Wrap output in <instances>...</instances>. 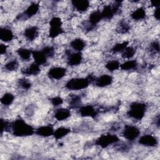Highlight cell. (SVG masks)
Returning <instances> with one entry per match:
<instances>
[{
	"label": "cell",
	"mask_w": 160,
	"mask_h": 160,
	"mask_svg": "<svg viewBox=\"0 0 160 160\" xmlns=\"http://www.w3.org/2000/svg\"><path fill=\"white\" fill-rule=\"evenodd\" d=\"M120 64L119 61L118 60H110L105 65V68L110 72L115 71L120 68Z\"/></svg>",
	"instance_id": "28"
},
{
	"label": "cell",
	"mask_w": 160,
	"mask_h": 160,
	"mask_svg": "<svg viewBox=\"0 0 160 160\" xmlns=\"http://www.w3.org/2000/svg\"><path fill=\"white\" fill-rule=\"evenodd\" d=\"M90 81L86 78H76L69 79L65 84L66 89L70 91H79L88 87Z\"/></svg>",
	"instance_id": "3"
},
{
	"label": "cell",
	"mask_w": 160,
	"mask_h": 160,
	"mask_svg": "<svg viewBox=\"0 0 160 160\" xmlns=\"http://www.w3.org/2000/svg\"><path fill=\"white\" fill-rule=\"evenodd\" d=\"M32 56L34 59V62L39 66H44L48 62V58L41 49L32 51Z\"/></svg>",
	"instance_id": "12"
},
{
	"label": "cell",
	"mask_w": 160,
	"mask_h": 160,
	"mask_svg": "<svg viewBox=\"0 0 160 160\" xmlns=\"http://www.w3.org/2000/svg\"><path fill=\"white\" fill-rule=\"evenodd\" d=\"M102 19L101 11H94L92 12L88 19V22H89V27L88 29H91L94 26H96L101 20Z\"/></svg>",
	"instance_id": "17"
},
{
	"label": "cell",
	"mask_w": 160,
	"mask_h": 160,
	"mask_svg": "<svg viewBox=\"0 0 160 160\" xmlns=\"http://www.w3.org/2000/svg\"><path fill=\"white\" fill-rule=\"evenodd\" d=\"M122 134L126 139L130 142H132L139 136L140 129L134 125H125Z\"/></svg>",
	"instance_id": "6"
},
{
	"label": "cell",
	"mask_w": 160,
	"mask_h": 160,
	"mask_svg": "<svg viewBox=\"0 0 160 160\" xmlns=\"http://www.w3.org/2000/svg\"><path fill=\"white\" fill-rule=\"evenodd\" d=\"M62 22L60 18L57 16L52 17L49 21V37L54 39L64 32V29L62 28Z\"/></svg>",
	"instance_id": "4"
},
{
	"label": "cell",
	"mask_w": 160,
	"mask_h": 160,
	"mask_svg": "<svg viewBox=\"0 0 160 160\" xmlns=\"http://www.w3.org/2000/svg\"><path fill=\"white\" fill-rule=\"evenodd\" d=\"M71 116V111L67 108H59L55 111L54 117L59 121H64Z\"/></svg>",
	"instance_id": "20"
},
{
	"label": "cell",
	"mask_w": 160,
	"mask_h": 160,
	"mask_svg": "<svg viewBox=\"0 0 160 160\" xmlns=\"http://www.w3.org/2000/svg\"><path fill=\"white\" fill-rule=\"evenodd\" d=\"M50 101H51V104L55 107L59 106L63 103V99H62V98H61L59 96L53 97L51 99Z\"/></svg>",
	"instance_id": "35"
},
{
	"label": "cell",
	"mask_w": 160,
	"mask_h": 160,
	"mask_svg": "<svg viewBox=\"0 0 160 160\" xmlns=\"http://www.w3.org/2000/svg\"><path fill=\"white\" fill-rule=\"evenodd\" d=\"M79 112L82 117L95 118L98 116V111L92 105H84L79 107Z\"/></svg>",
	"instance_id": "10"
},
{
	"label": "cell",
	"mask_w": 160,
	"mask_h": 160,
	"mask_svg": "<svg viewBox=\"0 0 160 160\" xmlns=\"http://www.w3.org/2000/svg\"><path fill=\"white\" fill-rule=\"evenodd\" d=\"M19 68V62L17 59H12L4 64V69L8 71H16Z\"/></svg>",
	"instance_id": "31"
},
{
	"label": "cell",
	"mask_w": 160,
	"mask_h": 160,
	"mask_svg": "<svg viewBox=\"0 0 160 160\" xmlns=\"http://www.w3.org/2000/svg\"><path fill=\"white\" fill-rule=\"evenodd\" d=\"M113 78L109 74H103L98 78H96L94 83L95 85L99 88L107 87L112 84Z\"/></svg>",
	"instance_id": "13"
},
{
	"label": "cell",
	"mask_w": 160,
	"mask_h": 160,
	"mask_svg": "<svg viewBox=\"0 0 160 160\" xmlns=\"http://www.w3.org/2000/svg\"><path fill=\"white\" fill-rule=\"evenodd\" d=\"M67 72V70L66 68L60 67V66H55L52 67L48 72V76L54 80H59L64 78Z\"/></svg>",
	"instance_id": "9"
},
{
	"label": "cell",
	"mask_w": 160,
	"mask_h": 160,
	"mask_svg": "<svg viewBox=\"0 0 160 160\" xmlns=\"http://www.w3.org/2000/svg\"><path fill=\"white\" fill-rule=\"evenodd\" d=\"M71 4L73 8L79 12H83L86 11L90 6V3L87 0L72 1Z\"/></svg>",
	"instance_id": "16"
},
{
	"label": "cell",
	"mask_w": 160,
	"mask_h": 160,
	"mask_svg": "<svg viewBox=\"0 0 160 160\" xmlns=\"http://www.w3.org/2000/svg\"><path fill=\"white\" fill-rule=\"evenodd\" d=\"M18 84V86L21 88H22L24 90H28L31 87V82L26 78H21V79H19Z\"/></svg>",
	"instance_id": "33"
},
{
	"label": "cell",
	"mask_w": 160,
	"mask_h": 160,
	"mask_svg": "<svg viewBox=\"0 0 160 160\" xmlns=\"http://www.w3.org/2000/svg\"><path fill=\"white\" fill-rule=\"evenodd\" d=\"M67 56V63L70 66H76L79 65L82 61V55L81 52H71L69 50L65 52Z\"/></svg>",
	"instance_id": "8"
},
{
	"label": "cell",
	"mask_w": 160,
	"mask_h": 160,
	"mask_svg": "<svg viewBox=\"0 0 160 160\" xmlns=\"http://www.w3.org/2000/svg\"><path fill=\"white\" fill-rule=\"evenodd\" d=\"M139 144L146 147H154L158 145V141L153 135L148 134L141 136L138 140Z\"/></svg>",
	"instance_id": "11"
},
{
	"label": "cell",
	"mask_w": 160,
	"mask_h": 160,
	"mask_svg": "<svg viewBox=\"0 0 160 160\" xmlns=\"http://www.w3.org/2000/svg\"><path fill=\"white\" fill-rule=\"evenodd\" d=\"M40 66L34 62L21 70V73L26 76H35L40 72Z\"/></svg>",
	"instance_id": "15"
},
{
	"label": "cell",
	"mask_w": 160,
	"mask_h": 160,
	"mask_svg": "<svg viewBox=\"0 0 160 160\" xmlns=\"http://www.w3.org/2000/svg\"><path fill=\"white\" fill-rule=\"evenodd\" d=\"M23 35L26 40L29 41H33L39 35V29L36 26H29L24 29Z\"/></svg>",
	"instance_id": "14"
},
{
	"label": "cell",
	"mask_w": 160,
	"mask_h": 160,
	"mask_svg": "<svg viewBox=\"0 0 160 160\" xmlns=\"http://www.w3.org/2000/svg\"><path fill=\"white\" fill-rule=\"evenodd\" d=\"M138 62L136 60H128L120 64V69L123 71H130L136 69Z\"/></svg>",
	"instance_id": "24"
},
{
	"label": "cell",
	"mask_w": 160,
	"mask_h": 160,
	"mask_svg": "<svg viewBox=\"0 0 160 160\" xmlns=\"http://www.w3.org/2000/svg\"><path fill=\"white\" fill-rule=\"evenodd\" d=\"M8 51V46L5 45L4 44H1V47H0V52L1 54L3 55L6 54Z\"/></svg>",
	"instance_id": "36"
},
{
	"label": "cell",
	"mask_w": 160,
	"mask_h": 160,
	"mask_svg": "<svg viewBox=\"0 0 160 160\" xmlns=\"http://www.w3.org/2000/svg\"><path fill=\"white\" fill-rule=\"evenodd\" d=\"M148 106L144 102H133L129 105L127 115L136 121H141L145 116Z\"/></svg>",
	"instance_id": "2"
},
{
	"label": "cell",
	"mask_w": 160,
	"mask_h": 160,
	"mask_svg": "<svg viewBox=\"0 0 160 160\" xmlns=\"http://www.w3.org/2000/svg\"><path fill=\"white\" fill-rule=\"evenodd\" d=\"M71 48L76 52H81L86 46L85 41L81 38H76L70 42Z\"/></svg>",
	"instance_id": "21"
},
{
	"label": "cell",
	"mask_w": 160,
	"mask_h": 160,
	"mask_svg": "<svg viewBox=\"0 0 160 160\" xmlns=\"http://www.w3.org/2000/svg\"><path fill=\"white\" fill-rule=\"evenodd\" d=\"M17 54L23 61H28L32 56V51L24 48H20L17 50Z\"/></svg>",
	"instance_id": "25"
},
{
	"label": "cell",
	"mask_w": 160,
	"mask_h": 160,
	"mask_svg": "<svg viewBox=\"0 0 160 160\" xmlns=\"http://www.w3.org/2000/svg\"><path fill=\"white\" fill-rule=\"evenodd\" d=\"M14 38L12 30L8 27H1L0 29V39L4 42H11Z\"/></svg>",
	"instance_id": "18"
},
{
	"label": "cell",
	"mask_w": 160,
	"mask_h": 160,
	"mask_svg": "<svg viewBox=\"0 0 160 160\" xmlns=\"http://www.w3.org/2000/svg\"><path fill=\"white\" fill-rule=\"evenodd\" d=\"M153 16H154V18L157 21H159V7L155 8L154 12H153Z\"/></svg>",
	"instance_id": "37"
},
{
	"label": "cell",
	"mask_w": 160,
	"mask_h": 160,
	"mask_svg": "<svg viewBox=\"0 0 160 160\" xmlns=\"http://www.w3.org/2000/svg\"><path fill=\"white\" fill-rule=\"evenodd\" d=\"M54 129L51 126H42L35 130V134L42 137H49L53 135Z\"/></svg>",
	"instance_id": "19"
},
{
	"label": "cell",
	"mask_w": 160,
	"mask_h": 160,
	"mask_svg": "<svg viewBox=\"0 0 160 160\" xmlns=\"http://www.w3.org/2000/svg\"><path fill=\"white\" fill-rule=\"evenodd\" d=\"M39 10V4L38 3H32L29 6H28V8L25 9V11L22 12L21 14H19L16 18L19 20L22 19L25 20L29 18H32V16H35Z\"/></svg>",
	"instance_id": "7"
},
{
	"label": "cell",
	"mask_w": 160,
	"mask_h": 160,
	"mask_svg": "<svg viewBox=\"0 0 160 160\" xmlns=\"http://www.w3.org/2000/svg\"><path fill=\"white\" fill-rule=\"evenodd\" d=\"M131 18L134 21H141L146 18V10L142 7H139L136 10L133 11L131 14Z\"/></svg>",
	"instance_id": "22"
},
{
	"label": "cell",
	"mask_w": 160,
	"mask_h": 160,
	"mask_svg": "<svg viewBox=\"0 0 160 160\" xmlns=\"http://www.w3.org/2000/svg\"><path fill=\"white\" fill-rule=\"evenodd\" d=\"M14 100V96L11 92H6L1 98V102L2 105L8 106L11 105Z\"/></svg>",
	"instance_id": "26"
},
{
	"label": "cell",
	"mask_w": 160,
	"mask_h": 160,
	"mask_svg": "<svg viewBox=\"0 0 160 160\" xmlns=\"http://www.w3.org/2000/svg\"><path fill=\"white\" fill-rule=\"evenodd\" d=\"M149 49L151 53L156 54L159 52V43L158 41L151 42L149 46Z\"/></svg>",
	"instance_id": "34"
},
{
	"label": "cell",
	"mask_w": 160,
	"mask_h": 160,
	"mask_svg": "<svg viewBox=\"0 0 160 160\" xmlns=\"http://www.w3.org/2000/svg\"><path fill=\"white\" fill-rule=\"evenodd\" d=\"M71 132V129L67 127L61 126L54 130L53 136L56 140L61 139L67 136Z\"/></svg>",
	"instance_id": "23"
},
{
	"label": "cell",
	"mask_w": 160,
	"mask_h": 160,
	"mask_svg": "<svg viewBox=\"0 0 160 160\" xmlns=\"http://www.w3.org/2000/svg\"><path fill=\"white\" fill-rule=\"evenodd\" d=\"M11 132L15 136L26 137L32 135L35 133V130L24 120L19 118L11 122Z\"/></svg>",
	"instance_id": "1"
},
{
	"label": "cell",
	"mask_w": 160,
	"mask_h": 160,
	"mask_svg": "<svg viewBox=\"0 0 160 160\" xmlns=\"http://www.w3.org/2000/svg\"><path fill=\"white\" fill-rule=\"evenodd\" d=\"M119 141V138L116 134H106L100 136L95 141V144L101 148H106L109 146L116 144Z\"/></svg>",
	"instance_id": "5"
},
{
	"label": "cell",
	"mask_w": 160,
	"mask_h": 160,
	"mask_svg": "<svg viewBox=\"0 0 160 160\" xmlns=\"http://www.w3.org/2000/svg\"><path fill=\"white\" fill-rule=\"evenodd\" d=\"M136 48L133 46H128L121 53L122 57L124 59H131L136 54Z\"/></svg>",
	"instance_id": "30"
},
{
	"label": "cell",
	"mask_w": 160,
	"mask_h": 160,
	"mask_svg": "<svg viewBox=\"0 0 160 160\" xmlns=\"http://www.w3.org/2000/svg\"><path fill=\"white\" fill-rule=\"evenodd\" d=\"M130 29V25L127 22L122 21L120 22V24L118 28V31L121 34H126L129 31Z\"/></svg>",
	"instance_id": "32"
},
{
	"label": "cell",
	"mask_w": 160,
	"mask_h": 160,
	"mask_svg": "<svg viewBox=\"0 0 160 160\" xmlns=\"http://www.w3.org/2000/svg\"><path fill=\"white\" fill-rule=\"evenodd\" d=\"M81 97L80 96L74 94L71 96L70 99L69 101V105L71 108L74 109L78 108L81 106Z\"/></svg>",
	"instance_id": "27"
},
{
	"label": "cell",
	"mask_w": 160,
	"mask_h": 160,
	"mask_svg": "<svg viewBox=\"0 0 160 160\" xmlns=\"http://www.w3.org/2000/svg\"><path fill=\"white\" fill-rule=\"evenodd\" d=\"M128 41H122L121 42H118L113 46V47L111 49V51L113 53L122 52L128 46Z\"/></svg>",
	"instance_id": "29"
}]
</instances>
